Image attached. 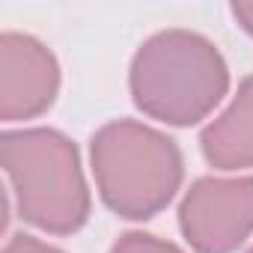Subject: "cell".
<instances>
[{"mask_svg":"<svg viewBox=\"0 0 253 253\" xmlns=\"http://www.w3.org/2000/svg\"><path fill=\"white\" fill-rule=\"evenodd\" d=\"M203 158L223 173L253 167V75H247L229 107L200 131Z\"/></svg>","mask_w":253,"mask_h":253,"instance_id":"obj_6","label":"cell"},{"mask_svg":"<svg viewBox=\"0 0 253 253\" xmlns=\"http://www.w3.org/2000/svg\"><path fill=\"white\" fill-rule=\"evenodd\" d=\"M229 12H232L235 24L253 39V0H232V3H229Z\"/></svg>","mask_w":253,"mask_h":253,"instance_id":"obj_9","label":"cell"},{"mask_svg":"<svg viewBox=\"0 0 253 253\" xmlns=\"http://www.w3.org/2000/svg\"><path fill=\"white\" fill-rule=\"evenodd\" d=\"M247 253H253V244H250V250H247Z\"/></svg>","mask_w":253,"mask_h":253,"instance_id":"obj_10","label":"cell"},{"mask_svg":"<svg viewBox=\"0 0 253 253\" xmlns=\"http://www.w3.org/2000/svg\"><path fill=\"white\" fill-rule=\"evenodd\" d=\"M3 253H63V250L54 247V244H48V241H42V238H33L27 232H18V235H12L6 241Z\"/></svg>","mask_w":253,"mask_h":253,"instance_id":"obj_8","label":"cell"},{"mask_svg":"<svg viewBox=\"0 0 253 253\" xmlns=\"http://www.w3.org/2000/svg\"><path fill=\"white\" fill-rule=\"evenodd\" d=\"M60 92V63L30 33H0V122H27L51 110Z\"/></svg>","mask_w":253,"mask_h":253,"instance_id":"obj_5","label":"cell"},{"mask_svg":"<svg viewBox=\"0 0 253 253\" xmlns=\"http://www.w3.org/2000/svg\"><path fill=\"white\" fill-rule=\"evenodd\" d=\"M0 164L18 217L51 235L78 232L92 211L78 146L57 128H18L0 137Z\"/></svg>","mask_w":253,"mask_h":253,"instance_id":"obj_3","label":"cell"},{"mask_svg":"<svg viewBox=\"0 0 253 253\" xmlns=\"http://www.w3.org/2000/svg\"><path fill=\"white\" fill-rule=\"evenodd\" d=\"M128 89L143 116L173 128H191L229 92V66L209 36L170 27L134 51Z\"/></svg>","mask_w":253,"mask_h":253,"instance_id":"obj_1","label":"cell"},{"mask_svg":"<svg viewBox=\"0 0 253 253\" xmlns=\"http://www.w3.org/2000/svg\"><path fill=\"white\" fill-rule=\"evenodd\" d=\"M194 253H235L253 235V176H200L179 203Z\"/></svg>","mask_w":253,"mask_h":253,"instance_id":"obj_4","label":"cell"},{"mask_svg":"<svg viewBox=\"0 0 253 253\" xmlns=\"http://www.w3.org/2000/svg\"><path fill=\"white\" fill-rule=\"evenodd\" d=\"M89 167L101 203L122 220L161 214L182 188L179 143L137 119H113L89 137Z\"/></svg>","mask_w":253,"mask_h":253,"instance_id":"obj_2","label":"cell"},{"mask_svg":"<svg viewBox=\"0 0 253 253\" xmlns=\"http://www.w3.org/2000/svg\"><path fill=\"white\" fill-rule=\"evenodd\" d=\"M110 253H185V250H182L179 244L167 241V238L152 235V232H137V229H131V232H122V235L113 241Z\"/></svg>","mask_w":253,"mask_h":253,"instance_id":"obj_7","label":"cell"}]
</instances>
